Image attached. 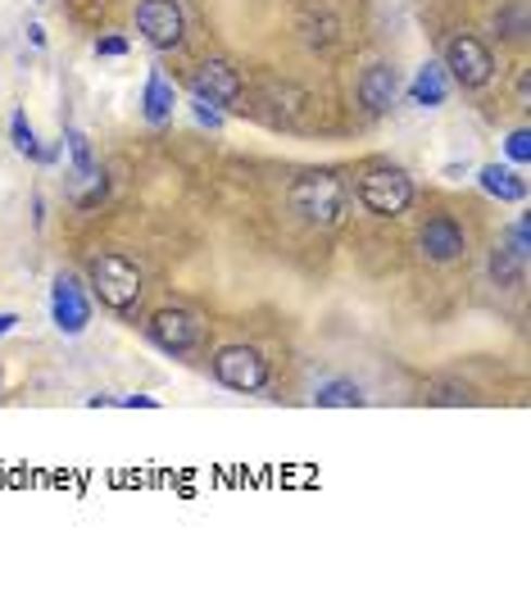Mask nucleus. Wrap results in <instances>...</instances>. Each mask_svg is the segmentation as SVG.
<instances>
[{
  "instance_id": "19",
  "label": "nucleus",
  "mask_w": 531,
  "mask_h": 590,
  "mask_svg": "<svg viewBox=\"0 0 531 590\" xmlns=\"http://www.w3.org/2000/svg\"><path fill=\"white\" fill-rule=\"evenodd\" d=\"M191 118L200 123V127H210V133H223V110L218 105H210V100H191Z\"/></svg>"
},
{
  "instance_id": "9",
  "label": "nucleus",
  "mask_w": 531,
  "mask_h": 590,
  "mask_svg": "<svg viewBox=\"0 0 531 590\" xmlns=\"http://www.w3.org/2000/svg\"><path fill=\"white\" fill-rule=\"evenodd\" d=\"M50 323H55L60 337H83L91 327V296L73 273H60L55 287H50Z\"/></svg>"
},
{
  "instance_id": "1",
  "label": "nucleus",
  "mask_w": 531,
  "mask_h": 590,
  "mask_svg": "<svg viewBox=\"0 0 531 590\" xmlns=\"http://www.w3.org/2000/svg\"><path fill=\"white\" fill-rule=\"evenodd\" d=\"M345 200H350V187L337 168H309L300 173L291 191H287V204L300 223L309 227H337L345 218Z\"/></svg>"
},
{
  "instance_id": "13",
  "label": "nucleus",
  "mask_w": 531,
  "mask_h": 590,
  "mask_svg": "<svg viewBox=\"0 0 531 590\" xmlns=\"http://www.w3.org/2000/svg\"><path fill=\"white\" fill-rule=\"evenodd\" d=\"M409 100L418 110H441L445 100H450V73L441 60H427L418 73H414V83H409Z\"/></svg>"
},
{
  "instance_id": "6",
  "label": "nucleus",
  "mask_w": 531,
  "mask_h": 590,
  "mask_svg": "<svg viewBox=\"0 0 531 590\" xmlns=\"http://www.w3.org/2000/svg\"><path fill=\"white\" fill-rule=\"evenodd\" d=\"M445 73L454 83H459L464 91H482L491 78H495V55H491V46L482 37H472V33H459V37H450L445 41Z\"/></svg>"
},
{
  "instance_id": "21",
  "label": "nucleus",
  "mask_w": 531,
  "mask_h": 590,
  "mask_svg": "<svg viewBox=\"0 0 531 590\" xmlns=\"http://www.w3.org/2000/svg\"><path fill=\"white\" fill-rule=\"evenodd\" d=\"M96 55H105V60L128 55V37H96Z\"/></svg>"
},
{
  "instance_id": "24",
  "label": "nucleus",
  "mask_w": 531,
  "mask_h": 590,
  "mask_svg": "<svg viewBox=\"0 0 531 590\" xmlns=\"http://www.w3.org/2000/svg\"><path fill=\"white\" fill-rule=\"evenodd\" d=\"M114 404H123V409H160L155 396H123V400H114Z\"/></svg>"
},
{
  "instance_id": "3",
  "label": "nucleus",
  "mask_w": 531,
  "mask_h": 590,
  "mask_svg": "<svg viewBox=\"0 0 531 590\" xmlns=\"http://www.w3.org/2000/svg\"><path fill=\"white\" fill-rule=\"evenodd\" d=\"M359 204L372 214V218H400V214H409V204H414V177L395 168V164H377L359 177Z\"/></svg>"
},
{
  "instance_id": "4",
  "label": "nucleus",
  "mask_w": 531,
  "mask_h": 590,
  "mask_svg": "<svg viewBox=\"0 0 531 590\" xmlns=\"http://www.w3.org/2000/svg\"><path fill=\"white\" fill-rule=\"evenodd\" d=\"M64 150H68V160H73V168H68V196H73V204L78 210H96L100 200H105V191H110V177H105V168L96 164V155H91V141H87V133L83 127H64Z\"/></svg>"
},
{
  "instance_id": "8",
  "label": "nucleus",
  "mask_w": 531,
  "mask_h": 590,
  "mask_svg": "<svg viewBox=\"0 0 531 590\" xmlns=\"http://www.w3.org/2000/svg\"><path fill=\"white\" fill-rule=\"evenodd\" d=\"M137 33L155 50H177L187 41V14L177 0H137Z\"/></svg>"
},
{
  "instance_id": "14",
  "label": "nucleus",
  "mask_w": 531,
  "mask_h": 590,
  "mask_svg": "<svg viewBox=\"0 0 531 590\" xmlns=\"http://www.w3.org/2000/svg\"><path fill=\"white\" fill-rule=\"evenodd\" d=\"M173 110H177V87L164 78L160 68H150V78L141 87V114H146V123L150 127H164V123H173Z\"/></svg>"
},
{
  "instance_id": "18",
  "label": "nucleus",
  "mask_w": 531,
  "mask_h": 590,
  "mask_svg": "<svg viewBox=\"0 0 531 590\" xmlns=\"http://www.w3.org/2000/svg\"><path fill=\"white\" fill-rule=\"evenodd\" d=\"M491 281H495V287H504V291H518L527 281V260L518 250H509V246H495L491 250Z\"/></svg>"
},
{
  "instance_id": "16",
  "label": "nucleus",
  "mask_w": 531,
  "mask_h": 590,
  "mask_svg": "<svg viewBox=\"0 0 531 590\" xmlns=\"http://www.w3.org/2000/svg\"><path fill=\"white\" fill-rule=\"evenodd\" d=\"M477 187H482L486 196H495V200H504V204H522L527 200V183L514 168H504V164H486L482 173H477Z\"/></svg>"
},
{
  "instance_id": "26",
  "label": "nucleus",
  "mask_w": 531,
  "mask_h": 590,
  "mask_svg": "<svg viewBox=\"0 0 531 590\" xmlns=\"http://www.w3.org/2000/svg\"><path fill=\"white\" fill-rule=\"evenodd\" d=\"M28 41H33L37 50L46 46V28H41V23H28Z\"/></svg>"
},
{
  "instance_id": "22",
  "label": "nucleus",
  "mask_w": 531,
  "mask_h": 590,
  "mask_svg": "<svg viewBox=\"0 0 531 590\" xmlns=\"http://www.w3.org/2000/svg\"><path fill=\"white\" fill-rule=\"evenodd\" d=\"M509 241H514L509 250H518L522 260H527V254H531V241H527V214H518V218H514V227H509Z\"/></svg>"
},
{
  "instance_id": "2",
  "label": "nucleus",
  "mask_w": 531,
  "mask_h": 590,
  "mask_svg": "<svg viewBox=\"0 0 531 590\" xmlns=\"http://www.w3.org/2000/svg\"><path fill=\"white\" fill-rule=\"evenodd\" d=\"M87 281H91V296L105 304L110 314H118V318H132L137 314L146 287H141V268L128 260V254H118V250L96 254L91 268H87Z\"/></svg>"
},
{
  "instance_id": "12",
  "label": "nucleus",
  "mask_w": 531,
  "mask_h": 590,
  "mask_svg": "<svg viewBox=\"0 0 531 590\" xmlns=\"http://www.w3.org/2000/svg\"><path fill=\"white\" fill-rule=\"evenodd\" d=\"M400 91H404V83H400V73H395L391 64H368V68H364L359 100H364L368 114H391L395 100H400Z\"/></svg>"
},
{
  "instance_id": "10",
  "label": "nucleus",
  "mask_w": 531,
  "mask_h": 590,
  "mask_svg": "<svg viewBox=\"0 0 531 590\" xmlns=\"http://www.w3.org/2000/svg\"><path fill=\"white\" fill-rule=\"evenodd\" d=\"M418 250H422V260L427 264H459L464 254H468V233H464V223L459 218H450V214H437V218H427L418 227Z\"/></svg>"
},
{
  "instance_id": "20",
  "label": "nucleus",
  "mask_w": 531,
  "mask_h": 590,
  "mask_svg": "<svg viewBox=\"0 0 531 590\" xmlns=\"http://www.w3.org/2000/svg\"><path fill=\"white\" fill-rule=\"evenodd\" d=\"M504 155H509L514 164H531V133H527V127L509 133V141H504Z\"/></svg>"
},
{
  "instance_id": "23",
  "label": "nucleus",
  "mask_w": 531,
  "mask_h": 590,
  "mask_svg": "<svg viewBox=\"0 0 531 590\" xmlns=\"http://www.w3.org/2000/svg\"><path fill=\"white\" fill-rule=\"evenodd\" d=\"M500 28H509L504 37H514V41H518V37H527V14H522V10H509V14L500 18Z\"/></svg>"
},
{
  "instance_id": "25",
  "label": "nucleus",
  "mask_w": 531,
  "mask_h": 590,
  "mask_svg": "<svg viewBox=\"0 0 531 590\" xmlns=\"http://www.w3.org/2000/svg\"><path fill=\"white\" fill-rule=\"evenodd\" d=\"M18 327V314H10V310H0V337H10V331Z\"/></svg>"
},
{
  "instance_id": "11",
  "label": "nucleus",
  "mask_w": 531,
  "mask_h": 590,
  "mask_svg": "<svg viewBox=\"0 0 531 590\" xmlns=\"http://www.w3.org/2000/svg\"><path fill=\"white\" fill-rule=\"evenodd\" d=\"M191 96L210 100V105H218V110L237 105V100H241V73L227 60H205L191 73Z\"/></svg>"
},
{
  "instance_id": "7",
  "label": "nucleus",
  "mask_w": 531,
  "mask_h": 590,
  "mask_svg": "<svg viewBox=\"0 0 531 590\" xmlns=\"http://www.w3.org/2000/svg\"><path fill=\"white\" fill-rule=\"evenodd\" d=\"M214 377H218V387H227V391L255 396V391L268 387V359L255 346H223L214 354Z\"/></svg>"
},
{
  "instance_id": "15",
  "label": "nucleus",
  "mask_w": 531,
  "mask_h": 590,
  "mask_svg": "<svg viewBox=\"0 0 531 590\" xmlns=\"http://www.w3.org/2000/svg\"><path fill=\"white\" fill-rule=\"evenodd\" d=\"M10 141H14L18 155L33 160V164H60V155H64V146H41L37 127L28 123V114H23V110L10 114Z\"/></svg>"
},
{
  "instance_id": "5",
  "label": "nucleus",
  "mask_w": 531,
  "mask_h": 590,
  "mask_svg": "<svg viewBox=\"0 0 531 590\" xmlns=\"http://www.w3.org/2000/svg\"><path fill=\"white\" fill-rule=\"evenodd\" d=\"M146 341L155 350H164L168 359H182V354H191L200 341H205V323H200V314L182 310V304H168V310L150 314Z\"/></svg>"
},
{
  "instance_id": "17",
  "label": "nucleus",
  "mask_w": 531,
  "mask_h": 590,
  "mask_svg": "<svg viewBox=\"0 0 531 590\" xmlns=\"http://www.w3.org/2000/svg\"><path fill=\"white\" fill-rule=\"evenodd\" d=\"M314 404L318 409H359L364 391H359V381H350V377H327L314 387Z\"/></svg>"
}]
</instances>
